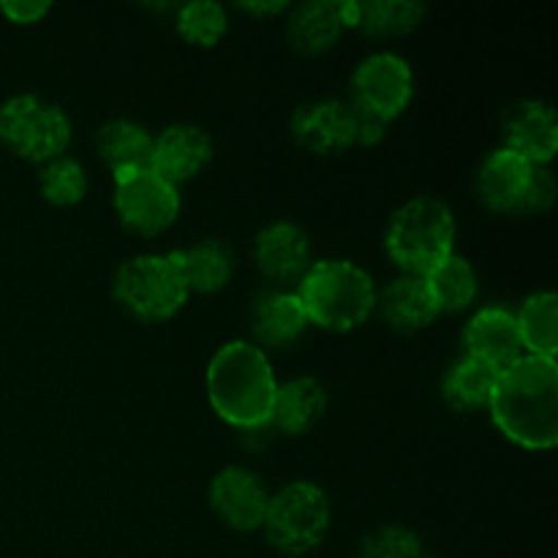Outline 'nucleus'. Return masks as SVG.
I'll return each instance as SVG.
<instances>
[{
  "mask_svg": "<svg viewBox=\"0 0 558 558\" xmlns=\"http://www.w3.org/2000/svg\"><path fill=\"white\" fill-rule=\"evenodd\" d=\"M352 0H311L298 5L287 22V38L292 49L303 54H322L336 47L338 38L354 27Z\"/></svg>",
  "mask_w": 558,
  "mask_h": 558,
  "instance_id": "nucleus-15",
  "label": "nucleus"
},
{
  "mask_svg": "<svg viewBox=\"0 0 558 558\" xmlns=\"http://www.w3.org/2000/svg\"><path fill=\"white\" fill-rule=\"evenodd\" d=\"M292 136L303 150L316 156H336L357 145V120L349 104L325 101L305 104L292 118Z\"/></svg>",
  "mask_w": 558,
  "mask_h": 558,
  "instance_id": "nucleus-11",
  "label": "nucleus"
},
{
  "mask_svg": "<svg viewBox=\"0 0 558 558\" xmlns=\"http://www.w3.org/2000/svg\"><path fill=\"white\" fill-rule=\"evenodd\" d=\"M267 543L287 556H303L319 548L330 532V499L314 483L283 485L270 496L265 523Z\"/></svg>",
  "mask_w": 558,
  "mask_h": 558,
  "instance_id": "nucleus-7",
  "label": "nucleus"
},
{
  "mask_svg": "<svg viewBox=\"0 0 558 558\" xmlns=\"http://www.w3.org/2000/svg\"><path fill=\"white\" fill-rule=\"evenodd\" d=\"M240 9L248 11V14L254 16H270V14H281V11H287L289 5L287 3H240Z\"/></svg>",
  "mask_w": 558,
  "mask_h": 558,
  "instance_id": "nucleus-32",
  "label": "nucleus"
},
{
  "mask_svg": "<svg viewBox=\"0 0 558 558\" xmlns=\"http://www.w3.org/2000/svg\"><path fill=\"white\" fill-rule=\"evenodd\" d=\"M376 283L363 267L347 259H322L300 278L298 298L311 325L349 332L376 311Z\"/></svg>",
  "mask_w": 558,
  "mask_h": 558,
  "instance_id": "nucleus-3",
  "label": "nucleus"
},
{
  "mask_svg": "<svg viewBox=\"0 0 558 558\" xmlns=\"http://www.w3.org/2000/svg\"><path fill=\"white\" fill-rule=\"evenodd\" d=\"M425 283H428L430 294H434L439 314L466 311L474 303V298H477V272H474L472 262H466L458 254H452L434 272H428Z\"/></svg>",
  "mask_w": 558,
  "mask_h": 558,
  "instance_id": "nucleus-25",
  "label": "nucleus"
},
{
  "mask_svg": "<svg viewBox=\"0 0 558 558\" xmlns=\"http://www.w3.org/2000/svg\"><path fill=\"white\" fill-rule=\"evenodd\" d=\"M423 16L425 5L414 0H374V3H357L354 27L371 38H398L412 33Z\"/></svg>",
  "mask_w": 558,
  "mask_h": 558,
  "instance_id": "nucleus-26",
  "label": "nucleus"
},
{
  "mask_svg": "<svg viewBox=\"0 0 558 558\" xmlns=\"http://www.w3.org/2000/svg\"><path fill=\"white\" fill-rule=\"evenodd\" d=\"M210 510L232 532L248 534L262 529L270 505L265 483L243 466H227L210 483Z\"/></svg>",
  "mask_w": 558,
  "mask_h": 558,
  "instance_id": "nucleus-10",
  "label": "nucleus"
},
{
  "mask_svg": "<svg viewBox=\"0 0 558 558\" xmlns=\"http://www.w3.org/2000/svg\"><path fill=\"white\" fill-rule=\"evenodd\" d=\"M325 409V387L311 376H300V379H289L287 385H278L270 425H276L287 436H303L319 423Z\"/></svg>",
  "mask_w": 558,
  "mask_h": 558,
  "instance_id": "nucleus-21",
  "label": "nucleus"
},
{
  "mask_svg": "<svg viewBox=\"0 0 558 558\" xmlns=\"http://www.w3.org/2000/svg\"><path fill=\"white\" fill-rule=\"evenodd\" d=\"M254 259L262 276L276 283L300 281L314 265L308 234L298 223L289 221H278L262 229L254 243Z\"/></svg>",
  "mask_w": 558,
  "mask_h": 558,
  "instance_id": "nucleus-16",
  "label": "nucleus"
},
{
  "mask_svg": "<svg viewBox=\"0 0 558 558\" xmlns=\"http://www.w3.org/2000/svg\"><path fill=\"white\" fill-rule=\"evenodd\" d=\"M496 379H499V371L463 357L445 374L441 392H445V401L458 412H477L488 407Z\"/></svg>",
  "mask_w": 558,
  "mask_h": 558,
  "instance_id": "nucleus-24",
  "label": "nucleus"
},
{
  "mask_svg": "<svg viewBox=\"0 0 558 558\" xmlns=\"http://www.w3.org/2000/svg\"><path fill=\"white\" fill-rule=\"evenodd\" d=\"M207 398L223 423L240 430L270 425L278 381L267 354L251 341L223 343L207 365Z\"/></svg>",
  "mask_w": 558,
  "mask_h": 558,
  "instance_id": "nucleus-2",
  "label": "nucleus"
},
{
  "mask_svg": "<svg viewBox=\"0 0 558 558\" xmlns=\"http://www.w3.org/2000/svg\"><path fill=\"white\" fill-rule=\"evenodd\" d=\"M463 349H466V357L477 360L499 374L510 368L515 360L523 357L515 314H510L507 308H496V305L477 311L463 330Z\"/></svg>",
  "mask_w": 558,
  "mask_h": 558,
  "instance_id": "nucleus-14",
  "label": "nucleus"
},
{
  "mask_svg": "<svg viewBox=\"0 0 558 558\" xmlns=\"http://www.w3.org/2000/svg\"><path fill=\"white\" fill-rule=\"evenodd\" d=\"M523 352L532 357L556 360L558 352V298L554 292H537L526 298L515 316Z\"/></svg>",
  "mask_w": 558,
  "mask_h": 558,
  "instance_id": "nucleus-23",
  "label": "nucleus"
},
{
  "mask_svg": "<svg viewBox=\"0 0 558 558\" xmlns=\"http://www.w3.org/2000/svg\"><path fill=\"white\" fill-rule=\"evenodd\" d=\"M534 163L523 161L512 150L501 147L483 161L477 172V196L494 213H521L532 183Z\"/></svg>",
  "mask_w": 558,
  "mask_h": 558,
  "instance_id": "nucleus-17",
  "label": "nucleus"
},
{
  "mask_svg": "<svg viewBox=\"0 0 558 558\" xmlns=\"http://www.w3.org/2000/svg\"><path fill=\"white\" fill-rule=\"evenodd\" d=\"M178 33L194 47H216L229 31L227 9L216 0H194L178 9Z\"/></svg>",
  "mask_w": 558,
  "mask_h": 558,
  "instance_id": "nucleus-28",
  "label": "nucleus"
},
{
  "mask_svg": "<svg viewBox=\"0 0 558 558\" xmlns=\"http://www.w3.org/2000/svg\"><path fill=\"white\" fill-rule=\"evenodd\" d=\"M414 98L412 65L396 52H374L354 69L352 104L363 118L387 125L401 118Z\"/></svg>",
  "mask_w": 558,
  "mask_h": 558,
  "instance_id": "nucleus-8",
  "label": "nucleus"
},
{
  "mask_svg": "<svg viewBox=\"0 0 558 558\" xmlns=\"http://www.w3.org/2000/svg\"><path fill=\"white\" fill-rule=\"evenodd\" d=\"M114 213L129 232L156 238L178 221L180 191L153 169H142L114 180Z\"/></svg>",
  "mask_w": 558,
  "mask_h": 558,
  "instance_id": "nucleus-9",
  "label": "nucleus"
},
{
  "mask_svg": "<svg viewBox=\"0 0 558 558\" xmlns=\"http://www.w3.org/2000/svg\"><path fill=\"white\" fill-rule=\"evenodd\" d=\"M308 325V314H305L298 292H283V289L265 292L256 298L254 308H251V330H254L256 347H292L298 338H303Z\"/></svg>",
  "mask_w": 558,
  "mask_h": 558,
  "instance_id": "nucleus-18",
  "label": "nucleus"
},
{
  "mask_svg": "<svg viewBox=\"0 0 558 558\" xmlns=\"http://www.w3.org/2000/svg\"><path fill=\"white\" fill-rule=\"evenodd\" d=\"M213 142L207 131L191 123H174L153 136L150 169L172 185L189 183L210 163Z\"/></svg>",
  "mask_w": 558,
  "mask_h": 558,
  "instance_id": "nucleus-13",
  "label": "nucleus"
},
{
  "mask_svg": "<svg viewBox=\"0 0 558 558\" xmlns=\"http://www.w3.org/2000/svg\"><path fill=\"white\" fill-rule=\"evenodd\" d=\"M385 248L403 276L425 278L456 254V216L436 196H417L392 213Z\"/></svg>",
  "mask_w": 558,
  "mask_h": 558,
  "instance_id": "nucleus-4",
  "label": "nucleus"
},
{
  "mask_svg": "<svg viewBox=\"0 0 558 558\" xmlns=\"http://www.w3.org/2000/svg\"><path fill=\"white\" fill-rule=\"evenodd\" d=\"M49 11H52V3H47V0H5V3H0V14L14 25L41 22Z\"/></svg>",
  "mask_w": 558,
  "mask_h": 558,
  "instance_id": "nucleus-31",
  "label": "nucleus"
},
{
  "mask_svg": "<svg viewBox=\"0 0 558 558\" xmlns=\"http://www.w3.org/2000/svg\"><path fill=\"white\" fill-rule=\"evenodd\" d=\"M112 298L140 322H167L189 300L183 278L169 254H142L123 262L112 278Z\"/></svg>",
  "mask_w": 558,
  "mask_h": 558,
  "instance_id": "nucleus-5",
  "label": "nucleus"
},
{
  "mask_svg": "<svg viewBox=\"0 0 558 558\" xmlns=\"http://www.w3.org/2000/svg\"><path fill=\"white\" fill-rule=\"evenodd\" d=\"M169 256H172L189 294L221 292L232 281L234 256L221 240H202V243L191 245V248L172 251Z\"/></svg>",
  "mask_w": 558,
  "mask_h": 558,
  "instance_id": "nucleus-20",
  "label": "nucleus"
},
{
  "mask_svg": "<svg viewBox=\"0 0 558 558\" xmlns=\"http://www.w3.org/2000/svg\"><path fill=\"white\" fill-rule=\"evenodd\" d=\"M38 191H41L44 199L54 207L80 205L87 194L85 167L69 156H60L41 163V172H38Z\"/></svg>",
  "mask_w": 558,
  "mask_h": 558,
  "instance_id": "nucleus-27",
  "label": "nucleus"
},
{
  "mask_svg": "<svg viewBox=\"0 0 558 558\" xmlns=\"http://www.w3.org/2000/svg\"><path fill=\"white\" fill-rule=\"evenodd\" d=\"M423 558H441V556H434V554H423Z\"/></svg>",
  "mask_w": 558,
  "mask_h": 558,
  "instance_id": "nucleus-33",
  "label": "nucleus"
},
{
  "mask_svg": "<svg viewBox=\"0 0 558 558\" xmlns=\"http://www.w3.org/2000/svg\"><path fill=\"white\" fill-rule=\"evenodd\" d=\"M423 543L407 526H379L360 543V558H423Z\"/></svg>",
  "mask_w": 558,
  "mask_h": 558,
  "instance_id": "nucleus-29",
  "label": "nucleus"
},
{
  "mask_svg": "<svg viewBox=\"0 0 558 558\" xmlns=\"http://www.w3.org/2000/svg\"><path fill=\"white\" fill-rule=\"evenodd\" d=\"M556 202V178L548 167H534L521 213H545Z\"/></svg>",
  "mask_w": 558,
  "mask_h": 558,
  "instance_id": "nucleus-30",
  "label": "nucleus"
},
{
  "mask_svg": "<svg viewBox=\"0 0 558 558\" xmlns=\"http://www.w3.org/2000/svg\"><path fill=\"white\" fill-rule=\"evenodd\" d=\"M96 147L114 180L150 169L153 136L134 120H109L98 129Z\"/></svg>",
  "mask_w": 558,
  "mask_h": 558,
  "instance_id": "nucleus-22",
  "label": "nucleus"
},
{
  "mask_svg": "<svg viewBox=\"0 0 558 558\" xmlns=\"http://www.w3.org/2000/svg\"><path fill=\"white\" fill-rule=\"evenodd\" d=\"M490 417L496 428L523 450H554L558 441V365L532 357L505 368L490 392Z\"/></svg>",
  "mask_w": 558,
  "mask_h": 558,
  "instance_id": "nucleus-1",
  "label": "nucleus"
},
{
  "mask_svg": "<svg viewBox=\"0 0 558 558\" xmlns=\"http://www.w3.org/2000/svg\"><path fill=\"white\" fill-rule=\"evenodd\" d=\"M505 147L534 167H548L558 153L556 109L545 101H518L507 109Z\"/></svg>",
  "mask_w": 558,
  "mask_h": 558,
  "instance_id": "nucleus-12",
  "label": "nucleus"
},
{
  "mask_svg": "<svg viewBox=\"0 0 558 558\" xmlns=\"http://www.w3.org/2000/svg\"><path fill=\"white\" fill-rule=\"evenodd\" d=\"M0 145L16 158L47 163L71 145V120L54 104L22 93L0 104Z\"/></svg>",
  "mask_w": 558,
  "mask_h": 558,
  "instance_id": "nucleus-6",
  "label": "nucleus"
},
{
  "mask_svg": "<svg viewBox=\"0 0 558 558\" xmlns=\"http://www.w3.org/2000/svg\"><path fill=\"white\" fill-rule=\"evenodd\" d=\"M376 308L381 319L396 332H417L439 316L428 283L420 276H401L376 294Z\"/></svg>",
  "mask_w": 558,
  "mask_h": 558,
  "instance_id": "nucleus-19",
  "label": "nucleus"
}]
</instances>
